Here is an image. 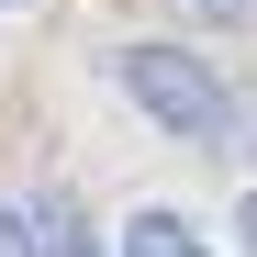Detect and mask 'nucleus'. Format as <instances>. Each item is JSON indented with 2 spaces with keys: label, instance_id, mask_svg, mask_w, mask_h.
<instances>
[{
  "label": "nucleus",
  "instance_id": "nucleus-1",
  "mask_svg": "<svg viewBox=\"0 0 257 257\" xmlns=\"http://www.w3.org/2000/svg\"><path fill=\"white\" fill-rule=\"evenodd\" d=\"M112 78H123V101H135L146 123H168L179 146H224V135H235V90H224L212 56H190V45H123Z\"/></svg>",
  "mask_w": 257,
  "mask_h": 257
},
{
  "label": "nucleus",
  "instance_id": "nucleus-2",
  "mask_svg": "<svg viewBox=\"0 0 257 257\" xmlns=\"http://www.w3.org/2000/svg\"><path fill=\"white\" fill-rule=\"evenodd\" d=\"M112 246H123V257H212V246L179 224V212H135V224H123Z\"/></svg>",
  "mask_w": 257,
  "mask_h": 257
},
{
  "label": "nucleus",
  "instance_id": "nucleus-3",
  "mask_svg": "<svg viewBox=\"0 0 257 257\" xmlns=\"http://www.w3.org/2000/svg\"><path fill=\"white\" fill-rule=\"evenodd\" d=\"M0 257H45V224H34V201H0Z\"/></svg>",
  "mask_w": 257,
  "mask_h": 257
},
{
  "label": "nucleus",
  "instance_id": "nucleus-4",
  "mask_svg": "<svg viewBox=\"0 0 257 257\" xmlns=\"http://www.w3.org/2000/svg\"><path fill=\"white\" fill-rule=\"evenodd\" d=\"M190 12H201V23H235V12H257V0H190Z\"/></svg>",
  "mask_w": 257,
  "mask_h": 257
},
{
  "label": "nucleus",
  "instance_id": "nucleus-5",
  "mask_svg": "<svg viewBox=\"0 0 257 257\" xmlns=\"http://www.w3.org/2000/svg\"><path fill=\"white\" fill-rule=\"evenodd\" d=\"M235 235H246V257H257V190H246V201H235Z\"/></svg>",
  "mask_w": 257,
  "mask_h": 257
}]
</instances>
